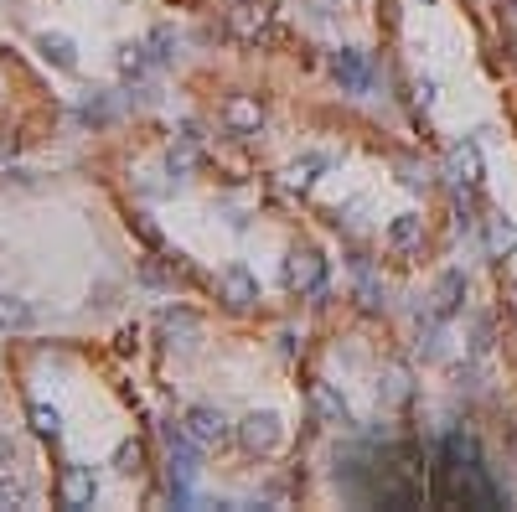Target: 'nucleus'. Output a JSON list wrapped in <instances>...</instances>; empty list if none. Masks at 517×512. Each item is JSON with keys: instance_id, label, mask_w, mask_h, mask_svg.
Here are the masks:
<instances>
[{"instance_id": "nucleus-25", "label": "nucleus", "mask_w": 517, "mask_h": 512, "mask_svg": "<svg viewBox=\"0 0 517 512\" xmlns=\"http://www.w3.org/2000/svg\"><path fill=\"white\" fill-rule=\"evenodd\" d=\"M476 352H486V347H492V326H486V321H476V342H471Z\"/></svg>"}, {"instance_id": "nucleus-8", "label": "nucleus", "mask_w": 517, "mask_h": 512, "mask_svg": "<svg viewBox=\"0 0 517 512\" xmlns=\"http://www.w3.org/2000/svg\"><path fill=\"white\" fill-rule=\"evenodd\" d=\"M37 326V306L21 295H0V331H32Z\"/></svg>"}, {"instance_id": "nucleus-22", "label": "nucleus", "mask_w": 517, "mask_h": 512, "mask_svg": "<svg viewBox=\"0 0 517 512\" xmlns=\"http://www.w3.org/2000/svg\"><path fill=\"white\" fill-rule=\"evenodd\" d=\"M264 21H269V6H243L238 11V32H259Z\"/></svg>"}, {"instance_id": "nucleus-4", "label": "nucleus", "mask_w": 517, "mask_h": 512, "mask_svg": "<svg viewBox=\"0 0 517 512\" xmlns=\"http://www.w3.org/2000/svg\"><path fill=\"white\" fill-rule=\"evenodd\" d=\"M218 285H223V300H228L233 311H249L254 300H259V280L249 275V264H228Z\"/></svg>"}, {"instance_id": "nucleus-16", "label": "nucleus", "mask_w": 517, "mask_h": 512, "mask_svg": "<svg viewBox=\"0 0 517 512\" xmlns=\"http://www.w3.org/2000/svg\"><path fill=\"white\" fill-rule=\"evenodd\" d=\"M140 466H145V445H140V440H125V445L114 450V471H119V476H135Z\"/></svg>"}, {"instance_id": "nucleus-18", "label": "nucleus", "mask_w": 517, "mask_h": 512, "mask_svg": "<svg viewBox=\"0 0 517 512\" xmlns=\"http://www.w3.org/2000/svg\"><path fill=\"white\" fill-rule=\"evenodd\" d=\"M150 68V52L145 47H125V52H119V73H125V78H140Z\"/></svg>"}, {"instance_id": "nucleus-12", "label": "nucleus", "mask_w": 517, "mask_h": 512, "mask_svg": "<svg viewBox=\"0 0 517 512\" xmlns=\"http://www.w3.org/2000/svg\"><path fill=\"white\" fill-rule=\"evenodd\" d=\"M223 119H228V130H238V135H254V130H259V104H254V99H228Z\"/></svg>"}, {"instance_id": "nucleus-11", "label": "nucleus", "mask_w": 517, "mask_h": 512, "mask_svg": "<svg viewBox=\"0 0 517 512\" xmlns=\"http://www.w3.org/2000/svg\"><path fill=\"white\" fill-rule=\"evenodd\" d=\"M388 244H393V249H419V244H424V218H414V213L393 218V223H388Z\"/></svg>"}, {"instance_id": "nucleus-10", "label": "nucleus", "mask_w": 517, "mask_h": 512, "mask_svg": "<svg viewBox=\"0 0 517 512\" xmlns=\"http://www.w3.org/2000/svg\"><path fill=\"white\" fill-rule=\"evenodd\" d=\"M450 176L455 182H481V156H476V145L471 140H461V145H450Z\"/></svg>"}, {"instance_id": "nucleus-21", "label": "nucleus", "mask_w": 517, "mask_h": 512, "mask_svg": "<svg viewBox=\"0 0 517 512\" xmlns=\"http://www.w3.org/2000/svg\"><path fill=\"white\" fill-rule=\"evenodd\" d=\"M150 47H156V57H161V63H171V57H176V32H171V26H156V37H150Z\"/></svg>"}, {"instance_id": "nucleus-15", "label": "nucleus", "mask_w": 517, "mask_h": 512, "mask_svg": "<svg viewBox=\"0 0 517 512\" xmlns=\"http://www.w3.org/2000/svg\"><path fill=\"white\" fill-rule=\"evenodd\" d=\"M316 409L331 419V425H352V414H347V404L337 399V394H331V388L326 383H316Z\"/></svg>"}, {"instance_id": "nucleus-5", "label": "nucleus", "mask_w": 517, "mask_h": 512, "mask_svg": "<svg viewBox=\"0 0 517 512\" xmlns=\"http://www.w3.org/2000/svg\"><path fill=\"white\" fill-rule=\"evenodd\" d=\"M461 300H466V275H461V269H445V275L435 280V290H430V311H435V321L455 316V311H461Z\"/></svg>"}, {"instance_id": "nucleus-2", "label": "nucleus", "mask_w": 517, "mask_h": 512, "mask_svg": "<svg viewBox=\"0 0 517 512\" xmlns=\"http://www.w3.org/2000/svg\"><path fill=\"white\" fill-rule=\"evenodd\" d=\"M238 440H243V450H254V456H269V450L280 445V414L254 409V414L238 425Z\"/></svg>"}, {"instance_id": "nucleus-24", "label": "nucleus", "mask_w": 517, "mask_h": 512, "mask_svg": "<svg viewBox=\"0 0 517 512\" xmlns=\"http://www.w3.org/2000/svg\"><path fill=\"white\" fill-rule=\"evenodd\" d=\"M362 300H368V306H383V290H378V280L368 275V269H362Z\"/></svg>"}, {"instance_id": "nucleus-9", "label": "nucleus", "mask_w": 517, "mask_h": 512, "mask_svg": "<svg viewBox=\"0 0 517 512\" xmlns=\"http://www.w3.org/2000/svg\"><path fill=\"white\" fill-rule=\"evenodd\" d=\"M37 52H42V63H52V68H78V47L63 37V32H42L37 37Z\"/></svg>"}, {"instance_id": "nucleus-13", "label": "nucleus", "mask_w": 517, "mask_h": 512, "mask_svg": "<svg viewBox=\"0 0 517 512\" xmlns=\"http://www.w3.org/2000/svg\"><path fill=\"white\" fill-rule=\"evenodd\" d=\"M161 331H166L171 342L181 337V347H187V342L197 337V316H192V311H161Z\"/></svg>"}, {"instance_id": "nucleus-6", "label": "nucleus", "mask_w": 517, "mask_h": 512, "mask_svg": "<svg viewBox=\"0 0 517 512\" xmlns=\"http://www.w3.org/2000/svg\"><path fill=\"white\" fill-rule=\"evenodd\" d=\"M187 435H192L197 445H223V440H228V419L212 409V404H197V409H187Z\"/></svg>"}, {"instance_id": "nucleus-19", "label": "nucleus", "mask_w": 517, "mask_h": 512, "mask_svg": "<svg viewBox=\"0 0 517 512\" xmlns=\"http://www.w3.org/2000/svg\"><path fill=\"white\" fill-rule=\"evenodd\" d=\"M321 166H326L321 156H306V161H295V166H290V187H311Z\"/></svg>"}, {"instance_id": "nucleus-7", "label": "nucleus", "mask_w": 517, "mask_h": 512, "mask_svg": "<svg viewBox=\"0 0 517 512\" xmlns=\"http://www.w3.org/2000/svg\"><path fill=\"white\" fill-rule=\"evenodd\" d=\"M331 73H337V83L352 88V94H362V88H368V63H362V52H352V47L331 52Z\"/></svg>"}, {"instance_id": "nucleus-20", "label": "nucleus", "mask_w": 517, "mask_h": 512, "mask_svg": "<svg viewBox=\"0 0 517 512\" xmlns=\"http://www.w3.org/2000/svg\"><path fill=\"white\" fill-rule=\"evenodd\" d=\"M109 114H114V109H109V99H83V109H78L83 125H104Z\"/></svg>"}, {"instance_id": "nucleus-3", "label": "nucleus", "mask_w": 517, "mask_h": 512, "mask_svg": "<svg viewBox=\"0 0 517 512\" xmlns=\"http://www.w3.org/2000/svg\"><path fill=\"white\" fill-rule=\"evenodd\" d=\"M285 280H290L300 295H316V290L326 285V259H321L316 249H300V254H290V264H285Z\"/></svg>"}, {"instance_id": "nucleus-14", "label": "nucleus", "mask_w": 517, "mask_h": 512, "mask_svg": "<svg viewBox=\"0 0 517 512\" xmlns=\"http://www.w3.org/2000/svg\"><path fill=\"white\" fill-rule=\"evenodd\" d=\"M26 502H32V487H26V476L0 471V507H26Z\"/></svg>"}, {"instance_id": "nucleus-17", "label": "nucleus", "mask_w": 517, "mask_h": 512, "mask_svg": "<svg viewBox=\"0 0 517 512\" xmlns=\"http://www.w3.org/2000/svg\"><path fill=\"white\" fill-rule=\"evenodd\" d=\"M26 419H32L37 435H52V440H57V430H63V414H57L52 404H32V409H26Z\"/></svg>"}, {"instance_id": "nucleus-23", "label": "nucleus", "mask_w": 517, "mask_h": 512, "mask_svg": "<svg viewBox=\"0 0 517 512\" xmlns=\"http://www.w3.org/2000/svg\"><path fill=\"white\" fill-rule=\"evenodd\" d=\"M512 244H517V228H512V223H497V228H492V249L502 254V249H512Z\"/></svg>"}, {"instance_id": "nucleus-26", "label": "nucleus", "mask_w": 517, "mask_h": 512, "mask_svg": "<svg viewBox=\"0 0 517 512\" xmlns=\"http://www.w3.org/2000/svg\"><path fill=\"white\" fill-rule=\"evenodd\" d=\"M311 6V16H331V6H337V0H306Z\"/></svg>"}, {"instance_id": "nucleus-1", "label": "nucleus", "mask_w": 517, "mask_h": 512, "mask_svg": "<svg viewBox=\"0 0 517 512\" xmlns=\"http://www.w3.org/2000/svg\"><path fill=\"white\" fill-rule=\"evenodd\" d=\"M99 497V481L88 466H63V476H57V502H63L68 512H88Z\"/></svg>"}]
</instances>
